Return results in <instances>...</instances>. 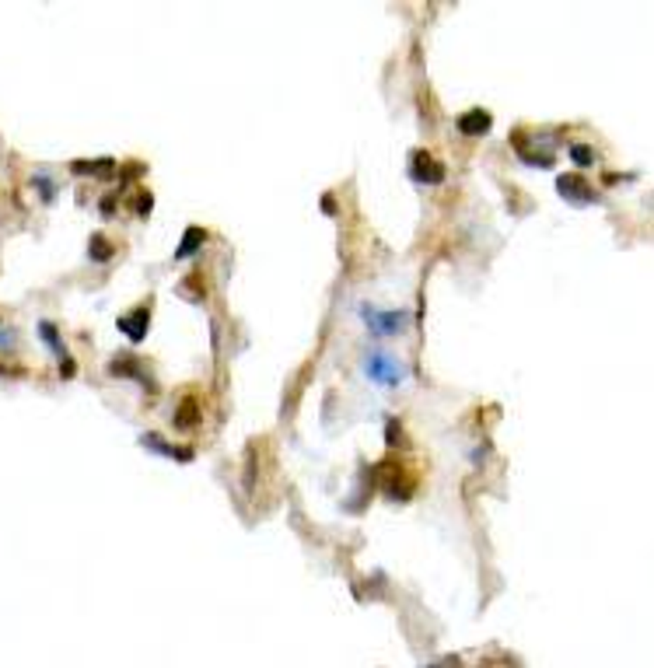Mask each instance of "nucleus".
<instances>
[{"mask_svg":"<svg viewBox=\"0 0 654 668\" xmlns=\"http://www.w3.org/2000/svg\"><path fill=\"white\" fill-rule=\"evenodd\" d=\"M203 238H206V235H203V231H199V228H192V231H189L186 238H183V249H179V252H175V256H179V259H186L189 252H196V245H199V242H203Z\"/></svg>","mask_w":654,"mask_h":668,"instance_id":"obj_6","label":"nucleus"},{"mask_svg":"<svg viewBox=\"0 0 654 668\" xmlns=\"http://www.w3.org/2000/svg\"><path fill=\"white\" fill-rule=\"evenodd\" d=\"M574 161H591V151L588 147H574Z\"/></svg>","mask_w":654,"mask_h":668,"instance_id":"obj_9","label":"nucleus"},{"mask_svg":"<svg viewBox=\"0 0 654 668\" xmlns=\"http://www.w3.org/2000/svg\"><path fill=\"white\" fill-rule=\"evenodd\" d=\"M368 318L374 322V333H378V336H388L395 326H402V315H399V311H392V315H378V318L368 315Z\"/></svg>","mask_w":654,"mask_h":668,"instance_id":"obj_5","label":"nucleus"},{"mask_svg":"<svg viewBox=\"0 0 654 668\" xmlns=\"http://www.w3.org/2000/svg\"><path fill=\"white\" fill-rule=\"evenodd\" d=\"M459 130L462 133H486L490 130V116L486 112H469V116L459 119Z\"/></svg>","mask_w":654,"mask_h":668,"instance_id":"obj_4","label":"nucleus"},{"mask_svg":"<svg viewBox=\"0 0 654 668\" xmlns=\"http://www.w3.org/2000/svg\"><path fill=\"white\" fill-rule=\"evenodd\" d=\"M192 413H196V406H192V402H189V406H183V409H179V420H175V423H179V427H189V423H196V416H192Z\"/></svg>","mask_w":654,"mask_h":668,"instance_id":"obj_8","label":"nucleus"},{"mask_svg":"<svg viewBox=\"0 0 654 668\" xmlns=\"http://www.w3.org/2000/svg\"><path fill=\"white\" fill-rule=\"evenodd\" d=\"M368 375H371L374 382H385V385H395L399 378H402V371H395V368H392V357H371Z\"/></svg>","mask_w":654,"mask_h":668,"instance_id":"obj_3","label":"nucleus"},{"mask_svg":"<svg viewBox=\"0 0 654 668\" xmlns=\"http://www.w3.org/2000/svg\"><path fill=\"white\" fill-rule=\"evenodd\" d=\"M112 256V245L101 238V235H94L92 238V259H109Z\"/></svg>","mask_w":654,"mask_h":668,"instance_id":"obj_7","label":"nucleus"},{"mask_svg":"<svg viewBox=\"0 0 654 668\" xmlns=\"http://www.w3.org/2000/svg\"><path fill=\"white\" fill-rule=\"evenodd\" d=\"M409 175H413L417 183H441V179H445L441 165H438L427 151H413V158H409Z\"/></svg>","mask_w":654,"mask_h":668,"instance_id":"obj_1","label":"nucleus"},{"mask_svg":"<svg viewBox=\"0 0 654 668\" xmlns=\"http://www.w3.org/2000/svg\"><path fill=\"white\" fill-rule=\"evenodd\" d=\"M147 322H151V311L147 308H137V315H126V318H119V329L137 343V340H144V333H147Z\"/></svg>","mask_w":654,"mask_h":668,"instance_id":"obj_2","label":"nucleus"}]
</instances>
